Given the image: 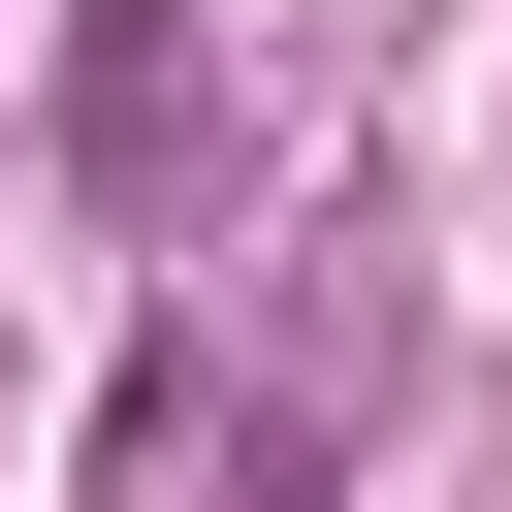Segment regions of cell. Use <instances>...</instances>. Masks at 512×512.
Here are the masks:
<instances>
[{
    "label": "cell",
    "instance_id": "obj_1",
    "mask_svg": "<svg viewBox=\"0 0 512 512\" xmlns=\"http://www.w3.org/2000/svg\"><path fill=\"white\" fill-rule=\"evenodd\" d=\"M64 160H96V192H192V32H160V0L64 32Z\"/></svg>",
    "mask_w": 512,
    "mask_h": 512
}]
</instances>
